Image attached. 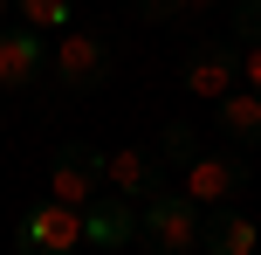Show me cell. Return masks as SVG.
I'll use <instances>...</instances> for the list:
<instances>
[{"instance_id": "6da1fadb", "label": "cell", "mask_w": 261, "mask_h": 255, "mask_svg": "<svg viewBox=\"0 0 261 255\" xmlns=\"http://www.w3.org/2000/svg\"><path fill=\"white\" fill-rule=\"evenodd\" d=\"M48 69H55V83L69 97H96L110 83V69H117V49L96 28H62V41L48 49Z\"/></svg>"}, {"instance_id": "7a4b0ae2", "label": "cell", "mask_w": 261, "mask_h": 255, "mask_svg": "<svg viewBox=\"0 0 261 255\" xmlns=\"http://www.w3.org/2000/svg\"><path fill=\"white\" fill-rule=\"evenodd\" d=\"M199 228H206V214H199L193 193H151V200L138 207V242L158 248V255H193Z\"/></svg>"}, {"instance_id": "3957f363", "label": "cell", "mask_w": 261, "mask_h": 255, "mask_svg": "<svg viewBox=\"0 0 261 255\" xmlns=\"http://www.w3.org/2000/svg\"><path fill=\"white\" fill-rule=\"evenodd\" d=\"M14 248H28V255H76L83 248V207H69V200H35L21 214V228H14Z\"/></svg>"}, {"instance_id": "277c9868", "label": "cell", "mask_w": 261, "mask_h": 255, "mask_svg": "<svg viewBox=\"0 0 261 255\" xmlns=\"http://www.w3.org/2000/svg\"><path fill=\"white\" fill-rule=\"evenodd\" d=\"M241 41L227 35V41H193V49L179 55V83H186V97H227L241 83Z\"/></svg>"}, {"instance_id": "5b68a950", "label": "cell", "mask_w": 261, "mask_h": 255, "mask_svg": "<svg viewBox=\"0 0 261 255\" xmlns=\"http://www.w3.org/2000/svg\"><path fill=\"white\" fill-rule=\"evenodd\" d=\"M103 159H110V152L83 145V138L55 145V159H48V193H55V200H69V207H90L96 193H103Z\"/></svg>"}, {"instance_id": "8992f818", "label": "cell", "mask_w": 261, "mask_h": 255, "mask_svg": "<svg viewBox=\"0 0 261 255\" xmlns=\"http://www.w3.org/2000/svg\"><path fill=\"white\" fill-rule=\"evenodd\" d=\"M248 179H254V166L241 159V145H234V152H199V159L186 166V193H193L199 207L241 200V193H248Z\"/></svg>"}, {"instance_id": "52a82bcc", "label": "cell", "mask_w": 261, "mask_h": 255, "mask_svg": "<svg viewBox=\"0 0 261 255\" xmlns=\"http://www.w3.org/2000/svg\"><path fill=\"white\" fill-rule=\"evenodd\" d=\"M41 76H48V49H41V28H0V90L7 97H28L41 90Z\"/></svg>"}, {"instance_id": "ba28073f", "label": "cell", "mask_w": 261, "mask_h": 255, "mask_svg": "<svg viewBox=\"0 0 261 255\" xmlns=\"http://www.w3.org/2000/svg\"><path fill=\"white\" fill-rule=\"evenodd\" d=\"M103 187H117L124 200H151V193H165V152H151V145H117L103 159Z\"/></svg>"}, {"instance_id": "9c48e42d", "label": "cell", "mask_w": 261, "mask_h": 255, "mask_svg": "<svg viewBox=\"0 0 261 255\" xmlns=\"http://www.w3.org/2000/svg\"><path fill=\"white\" fill-rule=\"evenodd\" d=\"M83 242L90 248H130L138 242V200H124L117 187H103L83 207Z\"/></svg>"}, {"instance_id": "30bf717a", "label": "cell", "mask_w": 261, "mask_h": 255, "mask_svg": "<svg viewBox=\"0 0 261 255\" xmlns=\"http://www.w3.org/2000/svg\"><path fill=\"white\" fill-rule=\"evenodd\" d=\"M213 124H220V138L227 145H241V152H261V90H227V97H213Z\"/></svg>"}, {"instance_id": "8fae6325", "label": "cell", "mask_w": 261, "mask_h": 255, "mask_svg": "<svg viewBox=\"0 0 261 255\" xmlns=\"http://www.w3.org/2000/svg\"><path fill=\"white\" fill-rule=\"evenodd\" d=\"M199 248L206 255H254L261 248V221H248L241 207H206V228H199Z\"/></svg>"}, {"instance_id": "7c38bea8", "label": "cell", "mask_w": 261, "mask_h": 255, "mask_svg": "<svg viewBox=\"0 0 261 255\" xmlns=\"http://www.w3.org/2000/svg\"><path fill=\"white\" fill-rule=\"evenodd\" d=\"M158 152H165V166H179V173H186V166H193V159H199L206 145H199V131H193L186 118H172L165 131H158Z\"/></svg>"}, {"instance_id": "4fadbf2b", "label": "cell", "mask_w": 261, "mask_h": 255, "mask_svg": "<svg viewBox=\"0 0 261 255\" xmlns=\"http://www.w3.org/2000/svg\"><path fill=\"white\" fill-rule=\"evenodd\" d=\"M14 14H21L28 28H41V35H62L69 14H76V0H14Z\"/></svg>"}, {"instance_id": "5bb4252c", "label": "cell", "mask_w": 261, "mask_h": 255, "mask_svg": "<svg viewBox=\"0 0 261 255\" xmlns=\"http://www.w3.org/2000/svg\"><path fill=\"white\" fill-rule=\"evenodd\" d=\"M234 41H241V49L261 41V0H234Z\"/></svg>"}, {"instance_id": "9a60e30c", "label": "cell", "mask_w": 261, "mask_h": 255, "mask_svg": "<svg viewBox=\"0 0 261 255\" xmlns=\"http://www.w3.org/2000/svg\"><path fill=\"white\" fill-rule=\"evenodd\" d=\"M130 14H138V21H179V0H130Z\"/></svg>"}, {"instance_id": "2e32d148", "label": "cell", "mask_w": 261, "mask_h": 255, "mask_svg": "<svg viewBox=\"0 0 261 255\" xmlns=\"http://www.w3.org/2000/svg\"><path fill=\"white\" fill-rule=\"evenodd\" d=\"M241 83H248V90H261V41L241 55Z\"/></svg>"}, {"instance_id": "e0dca14e", "label": "cell", "mask_w": 261, "mask_h": 255, "mask_svg": "<svg viewBox=\"0 0 261 255\" xmlns=\"http://www.w3.org/2000/svg\"><path fill=\"white\" fill-rule=\"evenodd\" d=\"M179 7H186V14H199V7H220V0H179Z\"/></svg>"}, {"instance_id": "ac0fdd59", "label": "cell", "mask_w": 261, "mask_h": 255, "mask_svg": "<svg viewBox=\"0 0 261 255\" xmlns=\"http://www.w3.org/2000/svg\"><path fill=\"white\" fill-rule=\"evenodd\" d=\"M7 7H14V0H0V14H7Z\"/></svg>"}, {"instance_id": "d6986e66", "label": "cell", "mask_w": 261, "mask_h": 255, "mask_svg": "<svg viewBox=\"0 0 261 255\" xmlns=\"http://www.w3.org/2000/svg\"><path fill=\"white\" fill-rule=\"evenodd\" d=\"M0 97H7V90H0Z\"/></svg>"}]
</instances>
